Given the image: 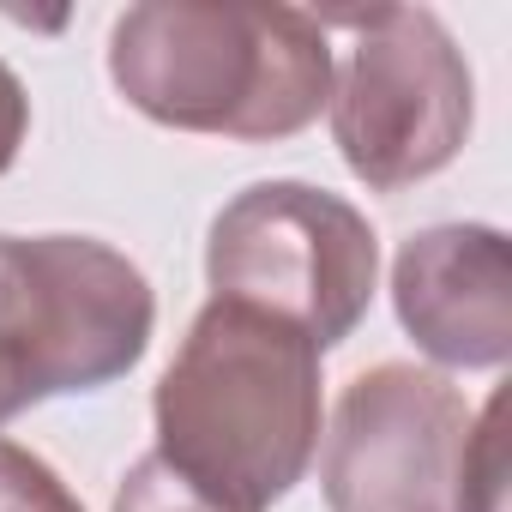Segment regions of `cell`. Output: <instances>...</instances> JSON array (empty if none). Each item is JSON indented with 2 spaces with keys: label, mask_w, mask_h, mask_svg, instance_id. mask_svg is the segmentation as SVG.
Masks as SVG:
<instances>
[{
  "label": "cell",
  "mask_w": 512,
  "mask_h": 512,
  "mask_svg": "<svg viewBox=\"0 0 512 512\" xmlns=\"http://www.w3.org/2000/svg\"><path fill=\"white\" fill-rule=\"evenodd\" d=\"M205 278L211 296L296 326L326 356L374 308L380 235L314 181H253L211 217Z\"/></svg>",
  "instance_id": "cell-5"
},
{
  "label": "cell",
  "mask_w": 512,
  "mask_h": 512,
  "mask_svg": "<svg viewBox=\"0 0 512 512\" xmlns=\"http://www.w3.org/2000/svg\"><path fill=\"white\" fill-rule=\"evenodd\" d=\"M157 296L97 235H0V428L31 404L103 392L151 350Z\"/></svg>",
  "instance_id": "cell-4"
},
{
  "label": "cell",
  "mask_w": 512,
  "mask_h": 512,
  "mask_svg": "<svg viewBox=\"0 0 512 512\" xmlns=\"http://www.w3.org/2000/svg\"><path fill=\"white\" fill-rule=\"evenodd\" d=\"M320 25L356 31L326 103L350 175L374 193H404L440 175L476 121V79L452 31L428 7H368Z\"/></svg>",
  "instance_id": "cell-6"
},
{
  "label": "cell",
  "mask_w": 512,
  "mask_h": 512,
  "mask_svg": "<svg viewBox=\"0 0 512 512\" xmlns=\"http://www.w3.org/2000/svg\"><path fill=\"white\" fill-rule=\"evenodd\" d=\"M25 133H31V97L19 85V73L0 61V175H7L25 151Z\"/></svg>",
  "instance_id": "cell-10"
},
{
  "label": "cell",
  "mask_w": 512,
  "mask_h": 512,
  "mask_svg": "<svg viewBox=\"0 0 512 512\" xmlns=\"http://www.w3.org/2000/svg\"><path fill=\"white\" fill-rule=\"evenodd\" d=\"M392 308L416 350L458 374L512 362V247L488 223H434L392 260Z\"/></svg>",
  "instance_id": "cell-7"
},
{
  "label": "cell",
  "mask_w": 512,
  "mask_h": 512,
  "mask_svg": "<svg viewBox=\"0 0 512 512\" xmlns=\"http://www.w3.org/2000/svg\"><path fill=\"white\" fill-rule=\"evenodd\" d=\"M326 512H500L506 440L500 398L482 410L416 362L362 368L320 428Z\"/></svg>",
  "instance_id": "cell-3"
},
{
  "label": "cell",
  "mask_w": 512,
  "mask_h": 512,
  "mask_svg": "<svg viewBox=\"0 0 512 512\" xmlns=\"http://www.w3.org/2000/svg\"><path fill=\"white\" fill-rule=\"evenodd\" d=\"M157 458L223 512H272L320 452V350L260 314L211 296L151 398Z\"/></svg>",
  "instance_id": "cell-1"
},
{
  "label": "cell",
  "mask_w": 512,
  "mask_h": 512,
  "mask_svg": "<svg viewBox=\"0 0 512 512\" xmlns=\"http://www.w3.org/2000/svg\"><path fill=\"white\" fill-rule=\"evenodd\" d=\"M109 79L157 127L272 145L332 103V43L302 7L145 0L109 31Z\"/></svg>",
  "instance_id": "cell-2"
},
{
  "label": "cell",
  "mask_w": 512,
  "mask_h": 512,
  "mask_svg": "<svg viewBox=\"0 0 512 512\" xmlns=\"http://www.w3.org/2000/svg\"><path fill=\"white\" fill-rule=\"evenodd\" d=\"M109 512H223L217 500H205L187 476H175L157 452H145L127 476H121V488H115V506Z\"/></svg>",
  "instance_id": "cell-9"
},
{
  "label": "cell",
  "mask_w": 512,
  "mask_h": 512,
  "mask_svg": "<svg viewBox=\"0 0 512 512\" xmlns=\"http://www.w3.org/2000/svg\"><path fill=\"white\" fill-rule=\"evenodd\" d=\"M0 512H85V506L37 452L0 440Z\"/></svg>",
  "instance_id": "cell-8"
}]
</instances>
